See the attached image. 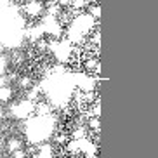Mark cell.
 <instances>
[{
  "label": "cell",
  "instance_id": "cell-2",
  "mask_svg": "<svg viewBox=\"0 0 158 158\" xmlns=\"http://www.w3.org/2000/svg\"><path fill=\"white\" fill-rule=\"evenodd\" d=\"M21 12L31 19H42L45 16V2L44 0H24L21 5Z\"/></svg>",
  "mask_w": 158,
  "mask_h": 158
},
{
  "label": "cell",
  "instance_id": "cell-8",
  "mask_svg": "<svg viewBox=\"0 0 158 158\" xmlns=\"http://www.w3.org/2000/svg\"><path fill=\"white\" fill-rule=\"evenodd\" d=\"M85 135H87V130H85V127H77V129L71 132V137L73 139H85Z\"/></svg>",
  "mask_w": 158,
  "mask_h": 158
},
{
  "label": "cell",
  "instance_id": "cell-6",
  "mask_svg": "<svg viewBox=\"0 0 158 158\" xmlns=\"http://www.w3.org/2000/svg\"><path fill=\"white\" fill-rule=\"evenodd\" d=\"M18 87L19 89H23V90H30V89L35 85V80L30 77V75H19V78H18Z\"/></svg>",
  "mask_w": 158,
  "mask_h": 158
},
{
  "label": "cell",
  "instance_id": "cell-4",
  "mask_svg": "<svg viewBox=\"0 0 158 158\" xmlns=\"http://www.w3.org/2000/svg\"><path fill=\"white\" fill-rule=\"evenodd\" d=\"M35 115L37 116H49L52 115V104L45 99H40V101L35 102Z\"/></svg>",
  "mask_w": 158,
  "mask_h": 158
},
{
  "label": "cell",
  "instance_id": "cell-14",
  "mask_svg": "<svg viewBox=\"0 0 158 158\" xmlns=\"http://www.w3.org/2000/svg\"><path fill=\"white\" fill-rule=\"evenodd\" d=\"M4 116H5V111H4V106L0 104V122L4 120Z\"/></svg>",
  "mask_w": 158,
  "mask_h": 158
},
{
  "label": "cell",
  "instance_id": "cell-1",
  "mask_svg": "<svg viewBox=\"0 0 158 158\" xmlns=\"http://www.w3.org/2000/svg\"><path fill=\"white\" fill-rule=\"evenodd\" d=\"M31 113H35V102H31L30 99H21V101L14 102L9 110V115L12 116L16 122L28 120Z\"/></svg>",
  "mask_w": 158,
  "mask_h": 158
},
{
  "label": "cell",
  "instance_id": "cell-9",
  "mask_svg": "<svg viewBox=\"0 0 158 158\" xmlns=\"http://www.w3.org/2000/svg\"><path fill=\"white\" fill-rule=\"evenodd\" d=\"M10 158H28V151L26 149H19V151H14V153L10 155Z\"/></svg>",
  "mask_w": 158,
  "mask_h": 158
},
{
  "label": "cell",
  "instance_id": "cell-3",
  "mask_svg": "<svg viewBox=\"0 0 158 158\" xmlns=\"http://www.w3.org/2000/svg\"><path fill=\"white\" fill-rule=\"evenodd\" d=\"M23 148H24L23 139H21V137H16V135H10L9 139L5 141V144H4V149L9 155H12L14 151H19V149H23Z\"/></svg>",
  "mask_w": 158,
  "mask_h": 158
},
{
  "label": "cell",
  "instance_id": "cell-13",
  "mask_svg": "<svg viewBox=\"0 0 158 158\" xmlns=\"http://www.w3.org/2000/svg\"><path fill=\"white\" fill-rule=\"evenodd\" d=\"M7 84V80H5V75H0V87H2V85H5Z\"/></svg>",
  "mask_w": 158,
  "mask_h": 158
},
{
  "label": "cell",
  "instance_id": "cell-7",
  "mask_svg": "<svg viewBox=\"0 0 158 158\" xmlns=\"http://www.w3.org/2000/svg\"><path fill=\"white\" fill-rule=\"evenodd\" d=\"M54 146H63V144H68V135L64 132H57V134L52 135V141H51Z\"/></svg>",
  "mask_w": 158,
  "mask_h": 158
},
{
  "label": "cell",
  "instance_id": "cell-15",
  "mask_svg": "<svg viewBox=\"0 0 158 158\" xmlns=\"http://www.w3.org/2000/svg\"><path fill=\"white\" fill-rule=\"evenodd\" d=\"M70 158H73V156H70Z\"/></svg>",
  "mask_w": 158,
  "mask_h": 158
},
{
  "label": "cell",
  "instance_id": "cell-12",
  "mask_svg": "<svg viewBox=\"0 0 158 158\" xmlns=\"http://www.w3.org/2000/svg\"><path fill=\"white\" fill-rule=\"evenodd\" d=\"M89 125L92 127V129H96V130H98V129H99V123H98V118H96V120H94V118H92V120H90V123H89Z\"/></svg>",
  "mask_w": 158,
  "mask_h": 158
},
{
  "label": "cell",
  "instance_id": "cell-11",
  "mask_svg": "<svg viewBox=\"0 0 158 158\" xmlns=\"http://www.w3.org/2000/svg\"><path fill=\"white\" fill-rule=\"evenodd\" d=\"M71 2H73V0H56V4L59 5L61 9H66V7H71Z\"/></svg>",
  "mask_w": 158,
  "mask_h": 158
},
{
  "label": "cell",
  "instance_id": "cell-10",
  "mask_svg": "<svg viewBox=\"0 0 158 158\" xmlns=\"http://www.w3.org/2000/svg\"><path fill=\"white\" fill-rule=\"evenodd\" d=\"M85 4H87V0H73L71 9H82V7H85Z\"/></svg>",
  "mask_w": 158,
  "mask_h": 158
},
{
  "label": "cell",
  "instance_id": "cell-5",
  "mask_svg": "<svg viewBox=\"0 0 158 158\" xmlns=\"http://www.w3.org/2000/svg\"><path fill=\"white\" fill-rule=\"evenodd\" d=\"M14 87H10L9 84H5L0 87V104H7V102H10L12 99H14Z\"/></svg>",
  "mask_w": 158,
  "mask_h": 158
}]
</instances>
